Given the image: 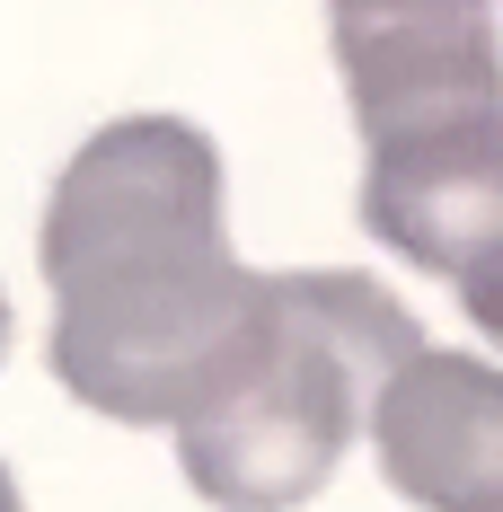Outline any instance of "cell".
I'll use <instances>...</instances> for the list:
<instances>
[{
  "instance_id": "1",
  "label": "cell",
  "mask_w": 503,
  "mask_h": 512,
  "mask_svg": "<svg viewBox=\"0 0 503 512\" xmlns=\"http://www.w3.org/2000/svg\"><path fill=\"white\" fill-rule=\"evenodd\" d=\"M36 265L53 292V380L106 424L186 415L248 362L265 274L221 221V151L186 115H124L53 177Z\"/></svg>"
},
{
  "instance_id": "4",
  "label": "cell",
  "mask_w": 503,
  "mask_h": 512,
  "mask_svg": "<svg viewBox=\"0 0 503 512\" xmlns=\"http://www.w3.org/2000/svg\"><path fill=\"white\" fill-rule=\"evenodd\" d=\"M371 460L415 512H503V362L415 345L371 407Z\"/></svg>"
},
{
  "instance_id": "3",
  "label": "cell",
  "mask_w": 503,
  "mask_h": 512,
  "mask_svg": "<svg viewBox=\"0 0 503 512\" xmlns=\"http://www.w3.org/2000/svg\"><path fill=\"white\" fill-rule=\"evenodd\" d=\"M415 318L371 274H265V327L248 362L177 424V468L212 512H292L309 504L371 407L389 371L415 354Z\"/></svg>"
},
{
  "instance_id": "6",
  "label": "cell",
  "mask_w": 503,
  "mask_h": 512,
  "mask_svg": "<svg viewBox=\"0 0 503 512\" xmlns=\"http://www.w3.org/2000/svg\"><path fill=\"white\" fill-rule=\"evenodd\" d=\"M0 362H9V292H0Z\"/></svg>"
},
{
  "instance_id": "5",
  "label": "cell",
  "mask_w": 503,
  "mask_h": 512,
  "mask_svg": "<svg viewBox=\"0 0 503 512\" xmlns=\"http://www.w3.org/2000/svg\"><path fill=\"white\" fill-rule=\"evenodd\" d=\"M0 512H27V504H18V477H9V468H0Z\"/></svg>"
},
{
  "instance_id": "2",
  "label": "cell",
  "mask_w": 503,
  "mask_h": 512,
  "mask_svg": "<svg viewBox=\"0 0 503 512\" xmlns=\"http://www.w3.org/2000/svg\"><path fill=\"white\" fill-rule=\"evenodd\" d=\"M362 133V230L451 283L503 345V36L495 0H327Z\"/></svg>"
}]
</instances>
